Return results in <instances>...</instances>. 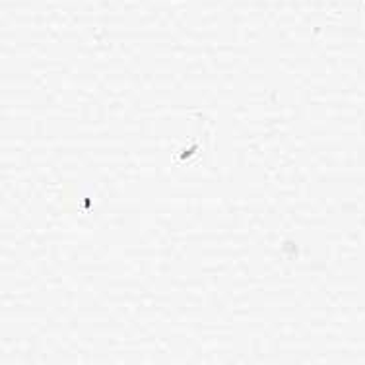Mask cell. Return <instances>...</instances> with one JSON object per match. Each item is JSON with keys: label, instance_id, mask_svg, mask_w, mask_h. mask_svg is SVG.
Returning a JSON list of instances; mask_svg holds the SVG:
<instances>
[]
</instances>
